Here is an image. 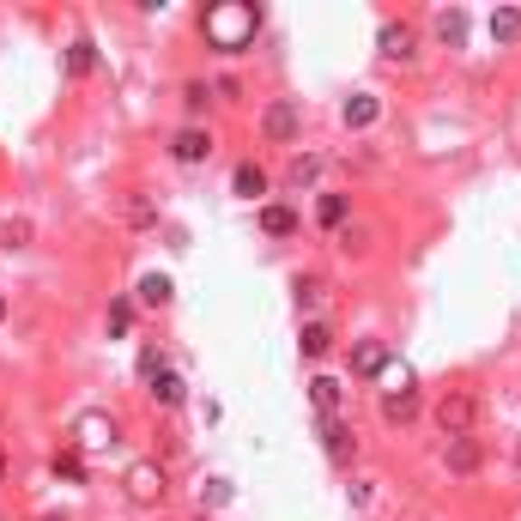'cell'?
<instances>
[{
  "mask_svg": "<svg viewBox=\"0 0 521 521\" xmlns=\"http://www.w3.org/2000/svg\"><path fill=\"white\" fill-rule=\"evenodd\" d=\"M201 31H206L213 49L237 55V49H249V37L260 31V6H255V0H219V6H206Z\"/></svg>",
  "mask_w": 521,
  "mask_h": 521,
  "instance_id": "6da1fadb",
  "label": "cell"
},
{
  "mask_svg": "<svg viewBox=\"0 0 521 521\" xmlns=\"http://www.w3.org/2000/svg\"><path fill=\"white\" fill-rule=\"evenodd\" d=\"M73 442H80L85 455L109 449V442H116V419H109V412H80V419H73Z\"/></svg>",
  "mask_w": 521,
  "mask_h": 521,
  "instance_id": "7a4b0ae2",
  "label": "cell"
},
{
  "mask_svg": "<svg viewBox=\"0 0 521 521\" xmlns=\"http://www.w3.org/2000/svg\"><path fill=\"white\" fill-rule=\"evenodd\" d=\"M128 497L134 503H158L164 497V467L158 461H134L128 467Z\"/></svg>",
  "mask_w": 521,
  "mask_h": 521,
  "instance_id": "3957f363",
  "label": "cell"
},
{
  "mask_svg": "<svg viewBox=\"0 0 521 521\" xmlns=\"http://www.w3.org/2000/svg\"><path fill=\"white\" fill-rule=\"evenodd\" d=\"M473 412H479V406H473V394H449V401L437 406V419H442V431H449V437H467Z\"/></svg>",
  "mask_w": 521,
  "mask_h": 521,
  "instance_id": "277c9868",
  "label": "cell"
},
{
  "mask_svg": "<svg viewBox=\"0 0 521 521\" xmlns=\"http://www.w3.org/2000/svg\"><path fill=\"white\" fill-rule=\"evenodd\" d=\"M376 49H382L388 61H406V55H412V31H406L401 19H388V24L376 31Z\"/></svg>",
  "mask_w": 521,
  "mask_h": 521,
  "instance_id": "5b68a950",
  "label": "cell"
},
{
  "mask_svg": "<svg viewBox=\"0 0 521 521\" xmlns=\"http://www.w3.org/2000/svg\"><path fill=\"white\" fill-rule=\"evenodd\" d=\"M382 364H388V346L382 340H358L352 346V376H382Z\"/></svg>",
  "mask_w": 521,
  "mask_h": 521,
  "instance_id": "8992f818",
  "label": "cell"
},
{
  "mask_svg": "<svg viewBox=\"0 0 521 521\" xmlns=\"http://www.w3.org/2000/svg\"><path fill=\"white\" fill-rule=\"evenodd\" d=\"M267 140H298V103H267Z\"/></svg>",
  "mask_w": 521,
  "mask_h": 521,
  "instance_id": "52a82bcc",
  "label": "cell"
},
{
  "mask_svg": "<svg viewBox=\"0 0 521 521\" xmlns=\"http://www.w3.org/2000/svg\"><path fill=\"white\" fill-rule=\"evenodd\" d=\"M170 152H176V164H201L206 152H213V140H206L201 128H182L176 140H170Z\"/></svg>",
  "mask_w": 521,
  "mask_h": 521,
  "instance_id": "ba28073f",
  "label": "cell"
},
{
  "mask_svg": "<svg viewBox=\"0 0 521 521\" xmlns=\"http://www.w3.org/2000/svg\"><path fill=\"white\" fill-rule=\"evenodd\" d=\"M382 419H388V424H412V419H419V394H412V388L382 394Z\"/></svg>",
  "mask_w": 521,
  "mask_h": 521,
  "instance_id": "9c48e42d",
  "label": "cell"
},
{
  "mask_svg": "<svg viewBox=\"0 0 521 521\" xmlns=\"http://www.w3.org/2000/svg\"><path fill=\"white\" fill-rule=\"evenodd\" d=\"M152 401H158V406H170V412H176V406L188 401V388H182V376H176V370H158V376H152Z\"/></svg>",
  "mask_w": 521,
  "mask_h": 521,
  "instance_id": "30bf717a",
  "label": "cell"
},
{
  "mask_svg": "<svg viewBox=\"0 0 521 521\" xmlns=\"http://www.w3.org/2000/svg\"><path fill=\"white\" fill-rule=\"evenodd\" d=\"M442 461H449V473H473V467H479V442H473V437H455L449 449H442Z\"/></svg>",
  "mask_w": 521,
  "mask_h": 521,
  "instance_id": "8fae6325",
  "label": "cell"
},
{
  "mask_svg": "<svg viewBox=\"0 0 521 521\" xmlns=\"http://www.w3.org/2000/svg\"><path fill=\"white\" fill-rule=\"evenodd\" d=\"M309 401H316L321 419H334V412H340V382H334V376H316V382H309Z\"/></svg>",
  "mask_w": 521,
  "mask_h": 521,
  "instance_id": "7c38bea8",
  "label": "cell"
},
{
  "mask_svg": "<svg viewBox=\"0 0 521 521\" xmlns=\"http://www.w3.org/2000/svg\"><path fill=\"white\" fill-rule=\"evenodd\" d=\"M260 231H267V237H291V231H298V213H291V206H260Z\"/></svg>",
  "mask_w": 521,
  "mask_h": 521,
  "instance_id": "4fadbf2b",
  "label": "cell"
},
{
  "mask_svg": "<svg viewBox=\"0 0 521 521\" xmlns=\"http://www.w3.org/2000/svg\"><path fill=\"white\" fill-rule=\"evenodd\" d=\"M170 298H176V285H170V273H146V279H140V303H152V309H164Z\"/></svg>",
  "mask_w": 521,
  "mask_h": 521,
  "instance_id": "5bb4252c",
  "label": "cell"
},
{
  "mask_svg": "<svg viewBox=\"0 0 521 521\" xmlns=\"http://www.w3.org/2000/svg\"><path fill=\"white\" fill-rule=\"evenodd\" d=\"M321 442H327V455H334V461L352 455V431H346L340 419H321Z\"/></svg>",
  "mask_w": 521,
  "mask_h": 521,
  "instance_id": "9a60e30c",
  "label": "cell"
},
{
  "mask_svg": "<svg viewBox=\"0 0 521 521\" xmlns=\"http://www.w3.org/2000/svg\"><path fill=\"white\" fill-rule=\"evenodd\" d=\"M237 194L242 201H260V194H267V170H260V164H237Z\"/></svg>",
  "mask_w": 521,
  "mask_h": 521,
  "instance_id": "2e32d148",
  "label": "cell"
},
{
  "mask_svg": "<svg viewBox=\"0 0 521 521\" xmlns=\"http://www.w3.org/2000/svg\"><path fill=\"white\" fill-rule=\"evenodd\" d=\"M346 128H370V121H376V98H370V91H358V98H346Z\"/></svg>",
  "mask_w": 521,
  "mask_h": 521,
  "instance_id": "e0dca14e",
  "label": "cell"
},
{
  "mask_svg": "<svg viewBox=\"0 0 521 521\" xmlns=\"http://www.w3.org/2000/svg\"><path fill=\"white\" fill-rule=\"evenodd\" d=\"M437 37H442V43H461V37H467V13H461V6H455V13L442 6V13H437Z\"/></svg>",
  "mask_w": 521,
  "mask_h": 521,
  "instance_id": "ac0fdd59",
  "label": "cell"
},
{
  "mask_svg": "<svg viewBox=\"0 0 521 521\" xmlns=\"http://www.w3.org/2000/svg\"><path fill=\"white\" fill-rule=\"evenodd\" d=\"M491 31H497V43L521 37V6H497V13H491Z\"/></svg>",
  "mask_w": 521,
  "mask_h": 521,
  "instance_id": "d6986e66",
  "label": "cell"
},
{
  "mask_svg": "<svg viewBox=\"0 0 521 521\" xmlns=\"http://www.w3.org/2000/svg\"><path fill=\"white\" fill-rule=\"evenodd\" d=\"M298 346H303V358H321V352H327V327H321V321H303Z\"/></svg>",
  "mask_w": 521,
  "mask_h": 521,
  "instance_id": "ffe728a7",
  "label": "cell"
},
{
  "mask_svg": "<svg viewBox=\"0 0 521 521\" xmlns=\"http://www.w3.org/2000/svg\"><path fill=\"white\" fill-rule=\"evenodd\" d=\"M346 213H352V201H346V194H321V206H316L321 224H346Z\"/></svg>",
  "mask_w": 521,
  "mask_h": 521,
  "instance_id": "44dd1931",
  "label": "cell"
},
{
  "mask_svg": "<svg viewBox=\"0 0 521 521\" xmlns=\"http://www.w3.org/2000/svg\"><path fill=\"white\" fill-rule=\"evenodd\" d=\"M91 61H98V49H91V43H73V49H67V73H73V80H80V73H91Z\"/></svg>",
  "mask_w": 521,
  "mask_h": 521,
  "instance_id": "7402d4cb",
  "label": "cell"
},
{
  "mask_svg": "<svg viewBox=\"0 0 521 521\" xmlns=\"http://www.w3.org/2000/svg\"><path fill=\"white\" fill-rule=\"evenodd\" d=\"M382 388H388V394H401V388H412V370H406V364H382Z\"/></svg>",
  "mask_w": 521,
  "mask_h": 521,
  "instance_id": "603a6c76",
  "label": "cell"
},
{
  "mask_svg": "<svg viewBox=\"0 0 521 521\" xmlns=\"http://www.w3.org/2000/svg\"><path fill=\"white\" fill-rule=\"evenodd\" d=\"M134 327V298H116L109 303V334H128Z\"/></svg>",
  "mask_w": 521,
  "mask_h": 521,
  "instance_id": "cb8c5ba5",
  "label": "cell"
},
{
  "mask_svg": "<svg viewBox=\"0 0 521 521\" xmlns=\"http://www.w3.org/2000/svg\"><path fill=\"white\" fill-rule=\"evenodd\" d=\"M55 479H67V485H85V461H80V455H55Z\"/></svg>",
  "mask_w": 521,
  "mask_h": 521,
  "instance_id": "d4e9b609",
  "label": "cell"
},
{
  "mask_svg": "<svg viewBox=\"0 0 521 521\" xmlns=\"http://www.w3.org/2000/svg\"><path fill=\"white\" fill-rule=\"evenodd\" d=\"M201 503H206V509H224V503H231V479H206L201 485Z\"/></svg>",
  "mask_w": 521,
  "mask_h": 521,
  "instance_id": "484cf974",
  "label": "cell"
},
{
  "mask_svg": "<svg viewBox=\"0 0 521 521\" xmlns=\"http://www.w3.org/2000/svg\"><path fill=\"white\" fill-rule=\"evenodd\" d=\"M152 219H158V213H152V201H146V194H134V201H128V224H134V231H146Z\"/></svg>",
  "mask_w": 521,
  "mask_h": 521,
  "instance_id": "4316f807",
  "label": "cell"
},
{
  "mask_svg": "<svg viewBox=\"0 0 521 521\" xmlns=\"http://www.w3.org/2000/svg\"><path fill=\"white\" fill-rule=\"evenodd\" d=\"M0 242H6V249H24V242H31V224H24V219H6Z\"/></svg>",
  "mask_w": 521,
  "mask_h": 521,
  "instance_id": "83f0119b",
  "label": "cell"
},
{
  "mask_svg": "<svg viewBox=\"0 0 521 521\" xmlns=\"http://www.w3.org/2000/svg\"><path fill=\"white\" fill-rule=\"evenodd\" d=\"M316 176H321V158H298L291 164V182H298V188H309Z\"/></svg>",
  "mask_w": 521,
  "mask_h": 521,
  "instance_id": "f1b7e54d",
  "label": "cell"
},
{
  "mask_svg": "<svg viewBox=\"0 0 521 521\" xmlns=\"http://www.w3.org/2000/svg\"><path fill=\"white\" fill-rule=\"evenodd\" d=\"M182 98H188V109H194V116H201V109H206V98H213V91H206V85L194 80V85H188V91H182Z\"/></svg>",
  "mask_w": 521,
  "mask_h": 521,
  "instance_id": "f546056e",
  "label": "cell"
},
{
  "mask_svg": "<svg viewBox=\"0 0 521 521\" xmlns=\"http://www.w3.org/2000/svg\"><path fill=\"white\" fill-rule=\"evenodd\" d=\"M316 298H321V285H316V279H298V303H303V309H309Z\"/></svg>",
  "mask_w": 521,
  "mask_h": 521,
  "instance_id": "4dcf8cb0",
  "label": "cell"
},
{
  "mask_svg": "<svg viewBox=\"0 0 521 521\" xmlns=\"http://www.w3.org/2000/svg\"><path fill=\"white\" fill-rule=\"evenodd\" d=\"M0 479H6V455H0Z\"/></svg>",
  "mask_w": 521,
  "mask_h": 521,
  "instance_id": "1f68e13d",
  "label": "cell"
},
{
  "mask_svg": "<svg viewBox=\"0 0 521 521\" xmlns=\"http://www.w3.org/2000/svg\"><path fill=\"white\" fill-rule=\"evenodd\" d=\"M0 321H6V298H0Z\"/></svg>",
  "mask_w": 521,
  "mask_h": 521,
  "instance_id": "d6a6232c",
  "label": "cell"
},
{
  "mask_svg": "<svg viewBox=\"0 0 521 521\" xmlns=\"http://www.w3.org/2000/svg\"><path fill=\"white\" fill-rule=\"evenodd\" d=\"M43 521H61V516H43Z\"/></svg>",
  "mask_w": 521,
  "mask_h": 521,
  "instance_id": "836d02e7",
  "label": "cell"
},
{
  "mask_svg": "<svg viewBox=\"0 0 521 521\" xmlns=\"http://www.w3.org/2000/svg\"><path fill=\"white\" fill-rule=\"evenodd\" d=\"M516 461H521V449H516Z\"/></svg>",
  "mask_w": 521,
  "mask_h": 521,
  "instance_id": "e575fe53",
  "label": "cell"
}]
</instances>
